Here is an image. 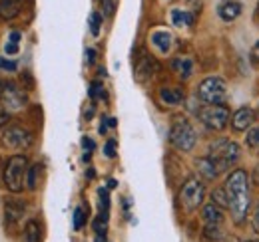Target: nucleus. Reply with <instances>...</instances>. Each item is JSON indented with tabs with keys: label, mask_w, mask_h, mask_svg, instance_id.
<instances>
[{
	"label": "nucleus",
	"mask_w": 259,
	"mask_h": 242,
	"mask_svg": "<svg viewBox=\"0 0 259 242\" xmlns=\"http://www.w3.org/2000/svg\"><path fill=\"white\" fill-rule=\"evenodd\" d=\"M226 195H227V209L231 212V218L235 224H243L249 212V185H247V173L243 169H235L227 175L226 179Z\"/></svg>",
	"instance_id": "nucleus-1"
},
{
	"label": "nucleus",
	"mask_w": 259,
	"mask_h": 242,
	"mask_svg": "<svg viewBox=\"0 0 259 242\" xmlns=\"http://www.w3.org/2000/svg\"><path fill=\"white\" fill-rule=\"evenodd\" d=\"M195 141H197V135H195V129L190 123V119L184 115H176L169 125V143L178 151L188 153L195 147Z\"/></svg>",
	"instance_id": "nucleus-2"
},
{
	"label": "nucleus",
	"mask_w": 259,
	"mask_h": 242,
	"mask_svg": "<svg viewBox=\"0 0 259 242\" xmlns=\"http://www.w3.org/2000/svg\"><path fill=\"white\" fill-rule=\"evenodd\" d=\"M207 157L218 165L220 173H226L233 163L239 161L241 149H239V145H237L235 141H231V139H226V137H224V139H218V141H213V143L209 145Z\"/></svg>",
	"instance_id": "nucleus-3"
},
{
	"label": "nucleus",
	"mask_w": 259,
	"mask_h": 242,
	"mask_svg": "<svg viewBox=\"0 0 259 242\" xmlns=\"http://www.w3.org/2000/svg\"><path fill=\"white\" fill-rule=\"evenodd\" d=\"M26 173H28V159L24 155L10 157L4 167V175H2L6 189L10 193H20L26 181Z\"/></svg>",
	"instance_id": "nucleus-4"
},
{
	"label": "nucleus",
	"mask_w": 259,
	"mask_h": 242,
	"mask_svg": "<svg viewBox=\"0 0 259 242\" xmlns=\"http://www.w3.org/2000/svg\"><path fill=\"white\" fill-rule=\"evenodd\" d=\"M227 95V84L218 78V76H211V78H205L199 86H197V99L205 105H222L226 101Z\"/></svg>",
	"instance_id": "nucleus-5"
},
{
	"label": "nucleus",
	"mask_w": 259,
	"mask_h": 242,
	"mask_svg": "<svg viewBox=\"0 0 259 242\" xmlns=\"http://www.w3.org/2000/svg\"><path fill=\"white\" fill-rule=\"evenodd\" d=\"M203 197H205V189H203V183L199 181L197 177H192L184 183L182 191H180V203H182V209L186 212H194L201 203H203Z\"/></svg>",
	"instance_id": "nucleus-6"
},
{
	"label": "nucleus",
	"mask_w": 259,
	"mask_h": 242,
	"mask_svg": "<svg viewBox=\"0 0 259 242\" xmlns=\"http://www.w3.org/2000/svg\"><path fill=\"white\" fill-rule=\"evenodd\" d=\"M0 141H2V147L10 149V151H20V149H28L32 145L34 137L28 129H24L20 125H12L2 131Z\"/></svg>",
	"instance_id": "nucleus-7"
},
{
	"label": "nucleus",
	"mask_w": 259,
	"mask_h": 242,
	"mask_svg": "<svg viewBox=\"0 0 259 242\" xmlns=\"http://www.w3.org/2000/svg\"><path fill=\"white\" fill-rule=\"evenodd\" d=\"M197 117L199 121L211 129V131H222L226 129L227 121H229V109L226 105H203L199 111H197Z\"/></svg>",
	"instance_id": "nucleus-8"
},
{
	"label": "nucleus",
	"mask_w": 259,
	"mask_h": 242,
	"mask_svg": "<svg viewBox=\"0 0 259 242\" xmlns=\"http://www.w3.org/2000/svg\"><path fill=\"white\" fill-rule=\"evenodd\" d=\"M0 99H2V103H4L8 109H12V111L22 109V107L28 103L26 93L20 90L16 84H12V82H2V84H0Z\"/></svg>",
	"instance_id": "nucleus-9"
},
{
	"label": "nucleus",
	"mask_w": 259,
	"mask_h": 242,
	"mask_svg": "<svg viewBox=\"0 0 259 242\" xmlns=\"http://www.w3.org/2000/svg\"><path fill=\"white\" fill-rule=\"evenodd\" d=\"M24 212H26V205L22 201H18V199H6L4 201V220L8 226L18 224L22 220Z\"/></svg>",
	"instance_id": "nucleus-10"
},
{
	"label": "nucleus",
	"mask_w": 259,
	"mask_h": 242,
	"mask_svg": "<svg viewBox=\"0 0 259 242\" xmlns=\"http://www.w3.org/2000/svg\"><path fill=\"white\" fill-rule=\"evenodd\" d=\"M255 119V113L251 107H239L235 113H233V119H231V127L235 131H245Z\"/></svg>",
	"instance_id": "nucleus-11"
},
{
	"label": "nucleus",
	"mask_w": 259,
	"mask_h": 242,
	"mask_svg": "<svg viewBox=\"0 0 259 242\" xmlns=\"http://www.w3.org/2000/svg\"><path fill=\"white\" fill-rule=\"evenodd\" d=\"M156 70H158V64L152 56H142L140 62L136 64V78L140 82H146L156 74Z\"/></svg>",
	"instance_id": "nucleus-12"
},
{
	"label": "nucleus",
	"mask_w": 259,
	"mask_h": 242,
	"mask_svg": "<svg viewBox=\"0 0 259 242\" xmlns=\"http://www.w3.org/2000/svg\"><path fill=\"white\" fill-rule=\"evenodd\" d=\"M241 10H243V6H241V2H237V0H224V2L220 4V8H218L220 18L226 20V22H233L235 18H239Z\"/></svg>",
	"instance_id": "nucleus-13"
},
{
	"label": "nucleus",
	"mask_w": 259,
	"mask_h": 242,
	"mask_svg": "<svg viewBox=\"0 0 259 242\" xmlns=\"http://www.w3.org/2000/svg\"><path fill=\"white\" fill-rule=\"evenodd\" d=\"M195 169H197V173H199L203 179H207V181H213L218 175H222L220 169H218V165H215L209 157L195 159Z\"/></svg>",
	"instance_id": "nucleus-14"
},
{
	"label": "nucleus",
	"mask_w": 259,
	"mask_h": 242,
	"mask_svg": "<svg viewBox=\"0 0 259 242\" xmlns=\"http://www.w3.org/2000/svg\"><path fill=\"white\" fill-rule=\"evenodd\" d=\"M152 44L156 46V50H160L162 54H167L171 50V44H174V38L169 32H154L152 34Z\"/></svg>",
	"instance_id": "nucleus-15"
},
{
	"label": "nucleus",
	"mask_w": 259,
	"mask_h": 242,
	"mask_svg": "<svg viewBox=\"0 0 259 242\" xmlns=\"http://www.w3.org/2000/svg\"><path fill=\"white\" fill-rule=\"evenodd\" d=\"M171 70H174L182 80H186V78H190L192 72H194V62L190 60V58H176V60H171Z\"/></svg>",
	"instance_id": "nucleus-16"
},
{
	"label": "nucleus",
	"mask_w": 259,
	"mask_h": 242,
	"mask_svg": "<svg viewBox=\"0 0 259 242\" xmlns=\"http://www.w3.org/2000/svg\"><path fill=\"white\" fill-rule=\"evenodd\" d=\"M22 242H42V228L38 220H28L22 232Z\"/></svg>",
	"instance_id": "nucleus-17"
},
{
	"label": "nucleus",
	"mask_w": 259,
	"mask_h": 242,
	"mask_svg": "<svg viewBox=\"0 0 259 242\" xmlns=\"http://www.w3.org/2000/svg\"><path fill=\"white\" fill-rule=\"evenodd\" d=\"M203 220L207 222V224H222L224 222V212H222V207H215V203H211V205H205L203 207Z\"/></svg>",
	"instance_id": "nucleus-18"
},
{
	"label": "nucleus",
	"mask_w": 259,
	"mask_h": 242,
	"mask_svg": "<svg viewBox=\"0 0 259 242\" xmlns=\"http://www.w3.org/2000/svg\"><path fill=\"white\" fill-rule=\"evenodd\" d=\"M160 97L165 105H180L184 101V91L178 88H162L160 90Z\"/></svg>",
	"instance_id": "nucleus-19"
},
{
	"label": "nucleus",
	"mask_w": 259,
	"mask_h": 242,
	"mask_svg": "<svg viewBox=\"0 0 259 242\" xmlns=\"http://www.w3.org/2000/svg\"><path fill=\"white\" fill-rule=\"evenodd\" d=\"M195 20V16L188 10H171V22L178 26V28H188L192 26Z\"/></svg>",
	"instance_id": "nucleus-20"
},
{
	"label": "nucleus",
	"mask_w": 259,
	"mask_h": 242,
	"mask_svg": "<svg viewBox=\"0 0 259 242\" xmlns=\"http://www.w3.org/2000/svg\"><path fill=\"white\" fill-rule=\"evenodd\" d=\"M20 14V4L12 2V0H4L0 2V18L2 20H14Z\"/></svg>",
	"instance_id": "nucleus-21"
},
{
	"label": "nucleus",
	"mask_w": 259,
	"mask_h": 242,
	"mask_svg": "<svg viewBox=\"0 0 259 242\" xmlns=\"http://www.w3.org/2000/svg\"><path fill=\"white\" fill-rule=\"evenodd\" d=\"M203 236L211 242L222 240V236H224V232H222V224H205V228H203Z\"/></svg>",
	"instance_id": "nucleus-22"
},
{
	"label": "nucleus",
	"mask_w": 259,
	"mask_h": 242,
	"mask_svg": "<svg viewBox=\"0 0 259 242\" xmlns=\"http://www.w3.org/2000/svg\"><path fill=\"white\" fill-rule=\"evenodd\" d=\"M40 171H42V167L40 165H34L28 169V173H26V187L34 191L36 187H38V179H40Z\"/></svg>",
	"instance_id": "nucleus-23"
},
{
	"label": "nucleus",
	"mask_w": 259,
	"mask_h": 242,
	"mask_svg": "<svg viewBox=\"0 0 259 242\" xmlns=\"http://www.w3.org/2000/svg\"><path fill=\"white\" fill-rule=\"evenodd\" d=\"M94 230H96L98 236H106V232H108V211H104L94 220Z\"/></svg>",
	"instance_id": "nucleus-24"
},
{
	"label": "nucleus",
	"mask_w": 259,
	"mask_h": 242,
	"mask_svg": "<svg viewBox=\"0 0 259 242\" xmlns=\"http://www.w3.org/2000/svg\"><path fill=\"white\" fill-rule=\"evenodd\" d=\"M72 222H74V228H76V230L84 228V224H86V211H84L82 207L74 209V218H72Z\"/></svg>",
	"instance_id": "nucleus-25"
},
{
	"label": "nucleus",
	"mask_w": 259,
	"mask_h": 242,
	"mask_svg": "<svg viewBox=\"0 0 259 242\" xmlns=\"http://www.w3.org/2000/svg\"><path fill=\"white\" fill-rule=\"evenodd\" d=\"M245 145H247L249 149H257L259 147V127L249 129V133L245 135Z\"/></svg>",
	"instance_id": "nucleus-26"
},
{
	"label": "nucleus",
	"mask_w": 259,
	"mask_h": 242,
	"mask_svg": "<svg viewBox=\"0 0 259 242\" xmlns=\"http://www.w3.org/2000/svg\"><path fill=\"white\" fill-rule=\"evenodd\" d=\"M211 201L218 205V207H222V209H227V195H226V189H215L213 193H211Z\"/></svg>",
	"instance_id": "nucleus-27"
},
{
	"label": "nucleus",
	"mask_w": 259,
	"mask_h": 242,
	"mask_svg": "<svg viewBox=\"0 0 259 242\" xmlns=\"http://www.w3.org/2000/svg\"><path fill=\"white\" fill-rule=\"evenodd\" d=\"M100 28H102V14L92 12L90 14V32H92V36H100Z\"/></svg>",
	"instance_id": "nucleus-28"
},
{
	"label": "nucleus",
	"mask_w": 259,
	"mask_h": 242,
	"mask_svg": "<svg viewBox=\"0 0 259 242\" xmlns=\"http://www.w3.org/2000/svg\"><path fill=\"white\" fill-rule=\"evenodd\" d=\"M88 93H90V97H92V99H100V97H106V91H104V88H102V82H94V84L90 86Z\"/></svg>",
	"instance_id": "nucleus-29"
},
{
	"label": "nucleus",
	"mask_w": 259,
	"mask_h": 242,
	"mask_svg": "<svg viewBox=\"0 0 259 242\" xmlns=\"http://www.w3.org/2000/svg\"><path fill=\"white\" fill-rule=\"evenodd\" d=\"M98 197H100V203H102V211H108V207H110V195H108V189H100L98 191Z\"/></svg>",
	"instance_id": "nucleus-30"
},
{
	"label": "nucleus",
	"mask_w": 259,
	"mask_h": 242,
	"mask_svg": "<svg viewBox=\"0 0 259 242\" xmlns=\"http://www.w3.org/2000/svg\"><path fill=\"white\" fill-rule=\"evenodd\" d=\"M102 2V10H104V16H112L114 10H116V0H100Z\"/></svg>",
	"instance_id": "nucleus-31"
},
{
	"label": "nucleus",
	"mask_w": 259,
	"mask_h": 242,
	"mask_svg": "<svg viewBox=\"0 0 259 242\" xmlns=\"http://www.w3.org/2000/svg\"><path fill=\"white\" fill-rule=\"evenodd\" d=\"M104 155H106V157H110V159H114V157H116V141H114V139H110V141L104 145Z\"/></svg>",
	"instance_id": "nucleus-32"
},
{
	"label": "nucleus",
	"mask_w": 259,
	"mask_h": 242,
	"mask_svg": "<svg viewBox=\"0 0 259 242\" xmlns=\"http://www.w3.org/2000/svg\"><path fill=\"white\" fill-rule=\"evenodd\" d=\"M249 62L253 64V68H259V42L253 46V50H251V54H249Z\"/></svg>",
	"instance_id": "nucleus-33"
},
{
	"label": "nucleus",
	"mask_w": 259,
	"mask_h": 242,
	"mask_svg": "<svg viewBox=\"0 0 259 242\" xmlns=\"http://www.w3.org/2000/svg\"><path fill=\"white\" fill-rule=\"evenodd\" d=\"M0 68L2 70H8V72H14L16 70V62H12V60H0Z\"/></svg>",
	"instance_id": "nucleus-34"
},
{
	"label": "nucleus",
	"mask_w": 259,
	"mask_h": 242,
	"mask_svg": "<svg viewBox=\"0 0 259 242\" xmlns=\"http://www.w3.org/2000/svg\"><path fill=\"white\" fill-rule=\"evenodd\" d=\"M4 50H6V54H8V56H14V54L18 52V44H16V42H8Z\"/></svg>",
	"instance_id": "nucleus-35"
},
{
	"label": "nucleus",
	"mask_w": 259,
	"mask_h": 242,
	"mask_svg": "<svg viewBox=\"0 0 259 242\" xmlns=\"http://www.w3.org/2000/svg\"><path fill=\"white\" fill-rule=\"evenodd\" d=\"M82 147L86 149V151H94V141L90 139V137H82Z\"/></svg>",
	"instance_id": "nucleus-36"
},
{
	"label": "nucleus",
	"mask_w": 259,
	"mask_h": 242,
	"mask_svg": "<svg viewBox=\"0 0 259 242\" xmlns=\"http://www.w3.org/2000/svg\"><path fill=\"white\" fill-rule=\"evenodd\" d=\"M10 121V113L6 111V109H0V129L2 127H6V123Z\"/></svg>",
	"instance_id": "nucleus-37"
},
{
	"label": "nucleus",
	"mask_w": 259,
	"mask_h": 242,
	"mask_svg": "<svg viewBox=\"0 0 259 242\" xmlns=\"http://www.w3.org/2000/svg\"><path fill=\"white\" fill-rule=\"evenodd\" d=\"M86 60H88V64H94V62H96V52H94V48H88V50H86Z\"/></svg>",
	"instance_id": "nucleus-38"
},
{
	"label": "nucleus",
	"mask_w": 259,
	"mask_h": 242,
	"mask_svg": "<svg viewBox=\"0 0 259 242\" xmlns=\"http://www.w3.org/2000/svg\"><path fill=\"white\" fill-rule=\"evenodd\" d=\"M253 228L259 232V205H257V209H255V212H253Z\"/></svg>",
	"instance_id": "nucleus-39"
},
{
	"label": "nucleus",
	"mask_w": 259,
	"mask_h": 242,
	"mask_svg": "<svg viewBox=\"0 0 259 242\" xmlns=\"http://www.w3.org/2000/svg\"><path fill=\"white\" fill-rule=\"evenodd\" d=\"M8 42H16V44H18V42H20V34H18V32H12Z\"/></svg>",
	"instance_id": "nucleus-40"
},
{
	"label": "nucleus",
	"mask_w": 259,
	"mask_h": 242,
	"mask_svg": "<svg viewBox=\"0 0 259 242\" xmlns=\"http://www.w3.org/2000/svg\"><path fill=\"white\" fill-rule=\"evenodd\" d=\"M253 183H255V185L259 187V167L255 169V171H253Z\"/></svg>",
	"instance_id": "nucleus-41"
},
{
	"label": "nucleus",
	"mask_w": 259,
	"mask_h": 242,
	"mask_svg": "<svg viewBox=\"0 0 259 242\" xmlns=\"http://www.w3.org/2000/svg\"><path fill=\"white\" fill-rule=\"evenodd\" d=\"M106 123H108V127H116V125H118V121L114 119V117H110V119H106Z\"/></svg>",
	"instance_id": "nucleus-42"
},
{
	"label": "nucleus",
	"mask_w": 259,
	"mask_h": 242,
	"mask_svg": "<svg viewBox=\"0 0 259 242\" xmlns=\"http://www.w3.org/2000/svg\"><path fill=\"white\" fill-rule=\"evenodd\" d=\"M94 175H96V171H94V169H88V173H86V177H88V179H94Z\"/></svg>",
	"instance_id": "nucleus-43"
},
{
	"label": "nucleus",
	"mask_w": 259,
	"mask_h": 242,
	"mask_svg": "<svg viewBox=\"0 0 259 242\" xmlns=\"http://www.w3.org/2000/svg\"><path fill=\"white\" fill-rule=\"evenodd\" d=\"M116 185H118V183L114 181V179H110V181H108V189H114V187H116Z\"/></svg>",
	"instance_id": "nucleus-44"
},
{
	"label": "nucleus",
	"mask_w": 259,
	"mask_h": 242,
	"mask_svg": "<svg viewBox=\"0 0 259 242\" xmlns=\"http://www.w3.org/2000/svg\"><path fill=\"white\" fill-rule=\"evenodd\" d=\"M186 2H188V4H192V6H195V4L199 2V0H186Z\"/></svg>",
	"instance_id": "nucleus-45"
},
{
	"label": "nucleus",
	"mask_w": 259,
	"mask_h": 242,
	"mask_svg": "<svg viewBox=\"0 0 259 242\" xmlns=\"http://www.w3.org/2000/svg\"><path fill=\"white\" fill-rule=\"evenodd\" d=\"M243 242H257V240H243Z\"/></svg>",
	"instance_id": "nucleus-46"
},
{
	"label": "nucleus",
	"mask_w": 259,
	"mask_h": 242,
	"mask_svg": "<svg viewBox=\"0 0 259 242\" xmlns=\"http://www.w3.org/2000/svg\"><path fill=\"white\" fill-rule=\"evenodd\" d=\"M257 16H259V4H257Z\"/></svg>",
	"instance_id": "nucleus-47"
},
{
	"label": "nucleus",
	"mask_w": 259,
	"mask_h": 242,
	"mask_svg": "<svg viewBox=\"0 0 259 242\" xmlns=\"http://www.w3.org/2000/svg\"><path fill=\"white\" fill-rule=\"evenodd\" d=\"M12 2H18V0H12Z\"/></svg>",
	"instance_id": "nucleus-48"
}]
</instances>
